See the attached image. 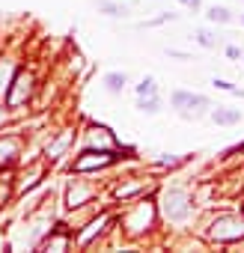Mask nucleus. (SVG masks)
I'll return each mask as SVG.
<instances>
[{
  "instance_id": "obj_1",
  "label": "nucleus",
  "mask_w": 244,
  "mask_h": 253,
  "mask_svg": "<svg viewBox=\"0 0 244 253\" xmlns=\"http://www.w3.org/2000/svg\"><path fill=\"white\" fill-rule=\"evenodd\" d=\"M170 107L179 110L185 119H200L205 113V107H211V101L200 92H188V89H176L170 95Z\"/></svg>"
},
{
  "instance_id": "obj_2",
  "label": "nucleus",
  "mask_w": 244,
  "mask_h": 253,
  "mask_svg": "<svg viewBox=\"0 0 244 253\" xmlns=\"http://www.w3.org/2000/svg\"><path fill=\"white\" fill-rule=\"evenodd\" d=\"M161 211H164V217H170V220H185L188 211H191L188 194H185L182 188H170V191H164V197H161Z\"/></svg>"
},
{
  "instance_id": "obj_3",
  "label": "nucleus",
  "mask_w": 244,
  "mask_h": 253,
  "mask_svg": "<svg viewBox=\"0 0 244 253\" xmlns=\"http://www.w3.org/2000/svg\"><path fill=\"white\" fill-rule=\"evenodd\" d=\"M211 238L217 241H235V238H244V220L241 217H217L211 223Z\"/></svg>"
},
{
  "instance_id": "obj_4",
  "label": "nucleus",
  "mask_w": 244,
  "mask_h": 253,
  "mask_svg": "<svg viewBox=\"0 0 244 253\" xmlns=\"http://www.w3.org/2000/svg\"><path fill=\"white\" fill-rule=\"evenodd\" d=\"M30 89H33V75L21 69V72L15 75V81H12V86H9V92H6V104H9V107H15V104H21V101H27V95H30Z\"/></svg>"
},
{
  "instance_id": "obj_5",
  "label": "nucleus",
  "mask_w": 244,
  "mask_h": 253,
  "mask_svg": "<svg viewBox=\"0 0 244 253\" xmlns=\"http://www.w3.org/2000/svg\"><path fill=\"white\" fill-rule=\"evenodd\" d=\"M113 161H116L113 152H86V155H81V158L75 161V170H78V173H86V170H95V167H107V164H113Z\"/></svg>"
},
{
  "instance_id": "obj_6",
  "label": "nucleus",
  "mask_w": 244,
  "mask_h": 253,
  "mask_svg": "<svg viewBox=\"0 0 244 253\" xmlns=\"http://www.w3.org/2000/svg\"><path fill=\"white\" fill-rule=\"evenodd\" d=\"M95 9L104 18H128V12H131L122 0H95Z\"/></svg>"
},
{
  "instance_id": "obj_7",
  "label": "nucleus",
  "mask_w": 244,
  "mask_h": 253,
  "mask_svg": "<svg viewBox=\"0 0 244 253\" xmlns=\"http://www.w3.org/2000/svg\"><path fill=\"white\" fill-rule=\"evenodd\" d=\"M101 84H104V92L122 95V92H125V86H128V75H125V72H107V75L101 78Z\"/></svg>"
},
{
  "instance_id": "obj_8",
  "label": "nucleus",
  "mask_w": 244,
  "mask_h": 253,
  "mask_svg": "<svg viewBox=\"0 0 244 253\" xmlns=\"http://www.w3.org/2000/svg\"><path fill=\"white\" fill-rule=\"evenodd\" d=\"M208 116L217 125H235V122H241V110L238 107H226V104H217L214 110H208Z\"/></svg>"
},
{
  "instance_id": "obj_9",
  "label": "nucleus",
  "mask_w": 244,
  "mask_h": 253,
  "mask_svg": "<svg viewBox=\"0 0 244 253\" xmlns=\"http://www.w3.org/2000/svg\"><path fill=\"white\" fill-rule=\"evenodd\" d=\"M194 39H197V45H200V48H205V51H211V48H217V45H220V39H217L208 27H197Z\"/></svg>"
},
{
  "instance_id": "obj_10",
  "label": "nucleus",
  "mask_w": 244,
  "mask_h": 253,
  "mask_svg": "<svg viewBox=\"0 0 244 253\" xmlns=\"http://www.w3.org/2000/svg\"><path fill=\"white\" fill-rule=\"evenodd\" d=\"M205 18H208L211 24H229V21H232V12H229L226 6H217V3H214V6L205 9Z\"/></svg>"
},
{
  "instance_id": "obj_11",
  "label": "nucleus",
  "mask_w": 244,
  "mask_h": 253,
  "mask_svg": "<svg viewBox=\"0 0 244 253\" xmlns=\"http://www.w3.org/2000/svg\"><path fill=\"white\" fill-rule=\"evenodd\" d=\"M137 110L155 116V113L161 110V98H158V95H137Z\"/></svg>"
},
{
  "instance_id": "obj_12",
  "label": "nucleus",
  "mask_w": 244,
  "mask_h": 253,
  "mask_svg": "<svg viewBox=\"0 0 244 253\" xmlns=\"http://www.w3.org/2000/svg\"><path fill=\"white\" fill-rule=\"evenodd\" d=\"M137 95H158V84L152 75H146L140 84H137Z\"/></svg>"
},
{
  "instance_id": "obj_13",
  "label": "nucleus",
  "mask_w": 244,
  "mask_h": 253,
  "mask_svg": "<svg viewBox=\"0 0 244 253\" xmlns=\"http://www.w3.org/2000/svg\"><path fill=\"white\" fill-rule=\"evenodd\" d=\"M69 143H72V131H66L57 143H51V146H48V158H60V152H63Z\"/></svg>"
},
{
  "instance_id": "obj_14",
  "label": "nucleus",
  "mask_w": 244,
  "mask_h": 253,
  "mask_svg": "<svg viewBox=\"0 0 244 253\" xmlns=\"http://www.w3.org/2000/svg\"><path fill=\"white\" fill-rule=\"evenodd\" d=\"M86 197H89V188H78V191L72 188L69 191V206H81V200H86Z\"/></svg>"
},
{
  "instance_id": "obj_15",
  "label": "nucleus",
  "mask_w": 244,
  "mask_h": 253,
  "mask_svg": "<svg viewBox=\"0 0 244 253\" xmlns=\"http://www.w3.org/2000/svg\"><path fill=\"white\" fill-rule=\"evenodd\" d=\"M12 152H15V140L0 143V164H3V161H9V158H12Z\"/></svg>"
},
{
  "instance_id": "obj_16",
  "label": "nucleus",
  "mask_w": 244,
  "mask_h": 253,
  "mask_svg": "<svg viewBox=\"0 0 244 253\" xmlns=\"http://www.w3.org/2000/svg\"><path fill=\"white\" fill-rule=\"evenodd\" d=\"M211 84H214V86H217V89H223V92H235V89H238V86H235V84H229V81H223V78H214V81H211Z\"/></svg>"
},
{
  "instance_id": "obj_17",
  "label": "nucleus",
  "mask_w": 244,
  "mask_h": 253,
  "mask_svg": "<svg viewBox=\"0 0 244 253\" xmlns=\"http://www.w3.org/2000/svg\"><path fill=\"white\" fill-rule=\"evenodd\" d=\"M179 3H182L185 9H191V12H200V9H203V0H179Z\"/></svg>"
},
{
  "instance_id": "obj_18",
  "label": "nucleus",
  "mask_w": 244,
  "mask_h": 253,
  "mask_svg": "<svg viewBox=\"0 0 244 253\" xmlns=\"http://www.w3.org/2000/svg\"><path fill=\"white\" fill-rule=\"evenodd\" d=\"M223 54H226L229 60H241V48H238V45H226V48H223Z\"/></svg>"
},
{
  "instance_id": "obj_19",
  "label": "nucleus",
  "mask_w": 244,
  "mask_h": 253,
  "mask_svg": "<svg viewBox=\"0 0 244 253\" xmlns=\"http://www.w3.org/2000/svg\"><path fill=\"white\" fill-rule=\"evenodd\" d=\"M101 223H104V220H95V223H92V229H89V232H83V235H81V241H83V244H86V241H89V238H92V235H95V232H98V229H101Z\"/></svg>"
},
{
  "instance_id": "obj_20",
  "label": "nucleus",
  "mask_w": 244,
  "mask_h": 253,
  "mask_svg": "<svg viewBox=\"0 0 244 253\" xmlns=\"http://www.w3.org/2000/svg\"><path fill=\"white\" fill-rule=\"evenodd\" d=\"M0 122H3V107H0Z\"/></svg>"
},
{
  "instance_id": "obj_21",
  "label": "nucleus",
  "mask_w": 244,
  "mask_h": 253,
  "mask_svg": "<svg viewBox=\"0 0 244 253\" xmlns=\"http://www.w3.org/2000/svg\"><path fill=\"white\" fill-rule=\"evenodd\" d=\"M241 24H244V15H241Z\"/></svg>"
}]
</instances>
